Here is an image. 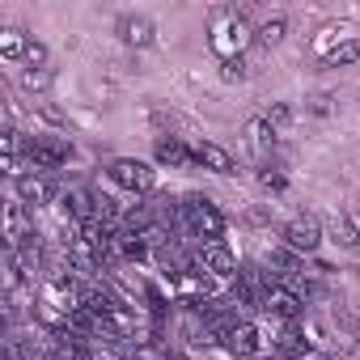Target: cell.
<instances>
[{
    "mask_svg": "<svg viewBox=\"0 0 360 360\" xmlns=\"http://www.w3.org/2000/svg\"><path fill=\"white\" fill-rule=\"evenodd\" d=\"M263 314H271V318H280V322H301V314H305V301H301L292 288H284V284H271V288L263 292Z\"/></svg>",
    "mask_w": 360,
    "mask_h": 360,
    "instance_id": "6",
    "label": "cell"
},
{
    "mask_svg": "<svg viewBox=\"0 0 360 360\" xmlns=\"http://www.w3.org/2000/svg\"><path fill=\"white\" fill-rule=\"evenodd\" d=\"M221 77H225V81H246V60H242V56L221 60Z\"/></svg>",
    "mask_w": 360,
    "mask_h": 360,
    "instance_id": "19",
    "label": "cell"
},
{
    "mask_svg": "<svg viewBox=\"0 0 360 360\" xmlns=\"http://www.w3.org/2000/svg\"><path fill=\"white\" fill-rule=\"evenodd\" d=\"M259 183H263L267 191H284V174H271V169H263V174H259Z\"/></svg>",
    "mask_w": 360,
    "mask_h": 360,
    "instance_id": "22",
    "label": "cell"
},
{
    "mask_svg": "<svg viewBox=\"0 0 360 360\" xmlns=\"http://www.w3.org/2000/svg\"><path fill=\"white\" fill-rule=\"evenodd\" d=\"M191 148H195V165H204V169H212V174H238L229 148H221L217 140H200V144H191Z\"/></svg>",
    "mask_w": 360,
    "mask_h": 360,
    "instance_id": "12",
    "label": "cell"
},
{
    "mask_svg": "<svg viewBox=\"0 0 360 360\" xmlns=\"http://www.w3.org/2000/svg\"><path fill=\"white\" fill-rule=\"evenodd\" d=\"M153 161H157V165H174V169H191V165H195V148L183 144L178 136H157Z\"/></svg>",
    "mask_w": 360,
    "mask_h": 360,
    "instance_id": "7",
    "label": "cell"
},
{
    "mask_svg": "<svg viewBox=\"0 0 360 360\" xmlns=\"http://www.w3.org/2000/svg\"><path fill=\"white\" fill-rule=\"evenodd\" d=\"M22 85L26 89H47L51 85V68H26L22 72Z\"/></svg>",
    "mask_w": 360,
    "mask_h": 360,
    "instance_id": "18",
    "label": "cell"
},
{
    "mask_svg": "<svg viewBox=\"0 0 360 360\" xmlns=\"http://www.w3.org/2000/svg\"><path fill=\"white\" fill-rule=\"evenodd\" d=\"M225 347H229V356H238V360H255V356L263 352V335H259L255 322H238L233 335L225 339Z\"/></svg>",
    "mask_w": 360,
    "mask_h": 360,
    "instance_id": "11",
    "label": "cell"
},
{
    "mask_svg": "<svg viewBox=\"0 0 360 360\" xmlns=\"http://www.w3.org/2000/svg\"><path fill=\"white\" fill-rule=\"evenodd\" d=\"M305 360H339V356H326V352H309Z\"/></svg>",
    "mask_w": 360,
    "mask_h": 360,
    "instance_id": "24",
    "label": "cell"
},
{
    "mask_svg": "<svg viewBox=\"0 0 360 360\" xmlns=\"http://www.w3.org/2000/svg\"><path fill=\"white\" fill-rule=\"evenodd\" d=\"M60 208H64V217H68V221L85 225V221H94L98 191H89V187H68V191H60Z\"/></svg>",
    "mask_w": 360,
    "mask_h": 360,
    "instance_id": "9",
    "label": "cell"
},
{
    "mask_svg": "<svg viewBox=\"0 0 360 360\" xmlns=\"http://www.w3.org/2000/svg\"><path fill=\"white\" fill-rule=\"evenodd\" d=\"M115 30H119V39H123L127 47H136V51L153 47V34H157V26H153L148 18H140V13H127V18H119V22H115Z\"/></svg>",
    "mask_w": 360,
    "mask_h": 360,
    "instance_id": "10",
    "label": "cell"
},
{
    "mask_svg": "<svg viewBox=\"0 0 360 360\" xmlns=\"http://www.w3.org/2000/svg\"><path fill=\"white\" fill-rule=\"evenodd\" d=\"M356 60H360V43H356V39L335 43V47L322 56V64H326V68H347V64H356Z\"/></svg>",
    "mask_w": 360,
    "mask_h": 360,
    "instance_id": "14",
    "label": "cell"
},
{
    "mask_svg": "<svg viewBox=\"0 0 360 360\" xmlns=\"http://www.w3.org/2000/svg\"><path fill=\"white\" fill-rule=\"evenodd\" d=\"M335 242H343L347 250H360V238H356L352 221H335Z\"/></svg>",
    "mask_w": 360,
    "mask_h": 360,
    "instance_id": "20",
    "label": "cell"
},
{
    "mask_svg": "<svg viewBox=\"0 0 360 360\" xmlns=\"http://www.w3.org/2000/svg\"><path fill=\"white\" fill-rule=\"evenodd\" d=\"M309 110H314V115H330V98H326V94H314V98H309Z\"/></svg>",
    "mask_w": 360,
    "mask_h": 360,
    "instance_id": "23",
    "label": "cell"
},
{
    "mask_svg": "<svg viewBox=\"0 0 360 360\" xmlns=\"http://www.w3.org/2000/svg\"><path fill=\"white\" fill-rule=\"evenodd\" d=\"M26 51H30V39H26L18 26H5V30H0V56H5V60H26Z\"/></svg>",
    "mask_w": 360,
    "mask_h": 360,
    "instance_id": "13",
    "label": "cell"
},
{
    "mask_svg": "<svg viewBox=\"0 0 360 360\" xmlns=\"http://www.w3.org/2000/svg\"><path fill=\"white\" fill-rule=\"evenodd\" d=\"M280 238H284L288 250H297V255L305 259V255H314V250L322 246V225H318L314 217H297V221H288V225L280 229Z\"/></svg>",
    "mask_w": 360,
    "mask_h": 360,
    "instance_id": "4",
    "label": "cell"
},
{
    "mask_svg": "<svg viewBox=\"0 0 360 360\" xmlns=\"http://www.w3.org/2000/svg\"><path fill=\"white\" fill-rule=\"evenodd\" d=\"M246 136H250V148H255L259 157H267V153H271V144H276V131L267 127V119H250Z\"/></svg>",
    "mask_w": 360,
    "mask_h": 360,
    "instance_id": "15",
    "label": "cell"
},
{
    "mask_svg": "<svg viewBox=\"0 0 360 360\" xmlns=\"http://www.w3.org/2000/svg\"><path fill=\"white\" fill-rule=\"evenodd\" d=\"M26 64L30 68H47V47L39 39H30V51H26Z\"/></svg>",
    "mask_w": 360,
    "mask_h": 360,
    "instance_id": "21",
    "label": "cell"
},
{
    "mask_svg": "<svg viewBox=\"0 0 360 360\" xmlns=\"http://www.w3.org/2000/svg\"><path fill=\"white\" fill-rule=\"evenodd\" d=\"M356 343H360V326H356Z\"/></svg>",
    "mask_w": 360,
    "mask_h": 360,
    "instance_id": "25",
    "label": "cell"
},
{
    "mask_svg": "<svg viewBox=\"0 0 360 360\" xmlns=\"http://www.w3.org/2000/svg\"><path fill=\"white\" fill-rule=\"evenodd\" d=\"M22 157H26L34 169L51 174V169L68 165V161L77 157V148H72V140L60 136V131H34V136H26V153H22Z\"/></svg>",
    "mask_w": 360,
    "mask_h": 360,
    "instance_id": "2",
    "label": "cell"
},
{
    "mask_svg": "<svg viewBox=\"0 0 360 360\" xmlns=\"http://www.w3.org/2000/svg\"><path fill=\"white\" fill-rule=\"evenodd\" d=\"M178 208H183V242L200 246V242H221L225 238V212L208 195L191 191V195L178 200Z\"/></svg>",
    "mask_w": 360,
    "mask_h": 360,
    "instance_id": "1",
    "label": "cell"
},
{
    "mask_svg": "<svg viewBox=\"0 0 360 360\" xmlns=\"http://www.w3.org/2000/svg\"><path fill=\"white\" fill-rule=\"evenodd\" d=\"M106 174H110L115 187H123V191H131V195H148V191L157 187V169H153L148 161H140V157H115V161L106 165Z\"/></svg>",
    "mask_w": 360,
    "mask_h": 360,
    "instance_id": "3",
    "label": "cell"
},
{
    "mask_svg": "<svg viewBox=\"0 0 360 360\" xmlns=\"http://www.w3.org/2000/svg\"><path fill=\"white\" fill-rule=\"evenodd\" d=\"M284 34H288V22H284V18H271V22H263V26L255 30L259 47H276V43H280Z\"/></svg>",
    "mask_w": 360,
    "mask_h": 360,
    "instance_id": "16",
    "label": "cell"
},
{
    "mask_svg": "<svg viewBox=\"0 0 360 360\" xmlns=\"http://www.w3.org/2000/svg\"><path fill=\"white\" fill-rule=\"evenodd\" d=\"M263 119H267V127L280 136V131H288V123H292V106H288V102H271Z\"/></svg>",
    "mask_w": 360,
    "mask_h": 360,
    "instance_id": "17",
    "label": "cell"
},
{
    "mask_svg": "<svg viewBox=\"0 0 360 360\" xmlns=\"http://www.w3.org/2000/svg\"><path fill=\"white\" fill-rule=\"evenodd\" d=\"M13 187H18V200L22 204H47V200H56V183H51V174H43V169L18 174Z\"/></svg>",
    "mask_w": 360,
    "mask_h": 360,
    "instance_id": "8",
    "label": "cell"
},
{
    "mask_svg": "<svg viewBox=\"0 0 360 360\" xmlns=\"http://www.w3.org/2000/svg\"><path fill=\"white\" fill-rule=\"evenodd\" d=\"M195 259L217 276V280H233L238 276V255H233V246L221 238V242H200L195 246Z\"/></svg>",
    "mask_w": 360,
    "mask_h": 360,
    "instance_id": "5",
    "label": "cell"
}]
</instances>
